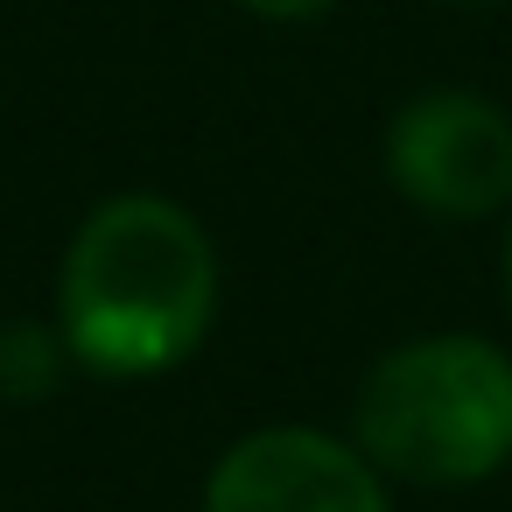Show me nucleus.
Segmentation results:
<instances>
[{
    "label": "nucleus",
    "mask_w": 512,
    "mask_h": 512,
    "mask_svg": "<svg viewBox=\"0 0 512 512\" xmlns=\"http://www.w3.org/2000/svg\"><path fill=\"white\" fill-rule=\"evenodd\" d=\"M218 302L204 232L162 197L92 211L64 260V344L92 372H162L197 351Z\"/></svg>",
    "instance_id": "nucleus-1"
},
{
    "label": "nucleus",
    "mask_w": 512,
    "mask_h": 512,
    "mask_svg": "<svg viewBox=\"0 0 512 512\" xmlns=\"http://www.w3.org/2000/svg\"><path fill=\"white\" fill-rule=\"evenodd\" d=\"M358 442L414 484H470L512 456V365L484 337H421L358 393Z\"/></svg>",
    "instance_id": "nucleus-2"
},
{
    "label": "nucleus",
    "mask_w": 512,
    "mask_h": 512,
    "mask_svg": "<svg viewBox=\"0 0 512 512\" xmlns=\"http://www.w3.org/2000/svg\"><path fill=\"white\" fill-rule=\"evenodd\" d=\"M386 169L414 204L484 218L512 197V120L470 92H435L393 120Z\"/></svg>",
    "instance_id": "nucleus-3"
},
{
    "label": "nucleus",
    "mask_w": 512,
    "mask_h": 512,
    "mask_svg": "<svg viewBox=\"0 0 512 512\" xmlns=\"http://www.w3.org/2000/svg\"><path fill=\"white\" fill-rule=\"evenodd\" d=\"M204 512H386V491L344 442L316 428H267L211 470Z\"/></svg>",
    "instance_id": "nucleus-4"
},
{
    "label": "nucleus",
    "mask_w": 512,
    "mask_h": 512,
    "mask_svg": "<svg viewBox=\"0 0 512 512\" xmlns=\"http://www.w3.org/2000/svg\"><path fill=\"white\" fill-rule=\"evenodd\" d=\"M57 379V337L36 330V323H15V330H0V393H43Z\"/></svg>",
    "instance_id": "nucleus-5"
},
{
    "label": "nucleus",
    "mask_w": 512,
    "mask_h": 512,
    "mask_svg": "<svg viewBox=\"0 0 512 512\" xmlns=\"http://www.w3.org/2000/svg\"><path fill=\"white\" fill-rule=\"evenodd\" d=\"M253 15H274V22H309V15H323L330 0H246Z\"/></svg>",
    "instance_id": "nucleus-6"
},
{
    "label": "nucleus",
    "mask_w": 512,
    "mask_h": 512,
    "mask_svg": "<svg viewBox=\"0 0 512 512\" xmlns=\"http://www.w3.org/2000/svg\"><path fill=\"white\" fill-rule=\"evenodd\" d=\"M505 295H512V239H505Z\"/></svg>",
    "instance_id": "nucleus-7"
}]
</instances>
